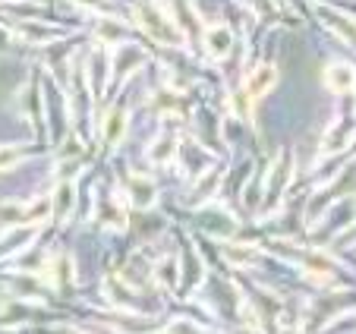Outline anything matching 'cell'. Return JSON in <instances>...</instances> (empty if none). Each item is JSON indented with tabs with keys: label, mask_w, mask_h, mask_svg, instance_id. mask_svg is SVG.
<instances>
[{
	"label": "cell",
	"mask_w": 356,
	"mask_h": 334,
	"mask_svg": "<svg viewBox=\"0 0 356 334\" xmlns=\"http://www.w3.org/2000/svg\"><path fill=\"white\" fill-rule=\"evenodd\" d=\"M275 82H277V70L271 67V63H262V67H256L243 79V95H246L249 101H256V98H262L265 92H271Z\"/></svg>",
	"instance_id": "obj_2"
},
{
	"label": "cell",
	"mask_w": 356,
	"mask_h": 334,
	"mask_svg": "<svg viewBox=\"0 0 356 334\" xmlns=\"http://www.w3.org/2000/svg\"><path fill=\"white\" fill-rule=\"evenodd\" d=\"M205 47H209L211 57H224L234 47V32L227 26H211L205 29Z\"/></svg>",
	"instance_id": "obj_4"
},
{
	"label": "cell",
	"mask_w": 356,
	"mask_h": 334,
	"mask_svg": "<svg viewBox=\"0 0 356 334\" xmlns=\"http://www.w3.org/2000/svg\"><path fill=\"white\" fill-rule=\"evenodd\" d=\"M129 199L139 208L155 205V186H152V180L148 177H129Z\"/></svg>",
	"instance_id": "obj_5"
},
{
	"label": "cell",
	"mask_w": 356,
	"mask_h": 334,
	"mask_svg": "<svg viewBox=\"0 0 356 334\" xmlns=\"http://www.w3.org/2000/svg\"><path fill=\"white\" fill-rule=\"evenodd\" d=\"M325 86L331 88V92H350V88L356 86V73L350 63H331L328 70H325Z\"/></svg>",
	"instance_id": "obj_3"
},
{
	"label": "cell",
	"mask_w": 356,
	"mask_h": 334,
	"mask_svg": "<svg viewBox=\"0 0 356 334\" xmlns=\"http://www.w3.org/2000/svg\"><path fill=\"white\" fill-rule=\"evenodd\" d=\"M325 22H328L343 41L356 45V19H347V16H337V13H331V10H325Z\"/></svg>",
	"instance_id": "obj_7"
},
{
	"label": "cell",
	"mask_w": 356,
	"mask_h": 334,
	"mask_svg": "<svg viewBox=\"0 0 356 334\" xmlns=\"http://www.w3.org/2000/svg\"><path fill=\"white\" fill-rule=\"evenodd\" d=\"M16 161H19V148H13V145H3V148H0V170L13 167Z\"/></svg>",
	"instance_id": "obj_11"
},
{
	"label": "cell",
	"mask_w": 356,
	"mask_h": 334,
	"mask_svg": "<svg viewBox=\"0 0 356 334\" xmlns=\"http://www.w3.org/2000/svg\"><path fill=\"white\" fill-rule=\"evenodd\" d=\"M174 152H177V142L164 139V142H158V145L152 148V161H168V158H174Z\"/></svg>",
	"instance_id": "obj_10"
},
{
	"label": "cell",
	"mask_w": 356,
	"mask_h": 334,
	"mask_svg": "<svg viewBox=\"0 0 356 334\" xmlns=\"http://www.w3.org/2000/svg\"><path fill=\"white\" fill-rule=\"evenodd\" d=\"M123 133H127V114L123 111H111L108 120H104V142L117 145L123 139Z\"/></svg>",
	"instance_id": "obj_6"
},
{
	"label": "cell",
	"mask_w": 356,
	"mask_h": 334,
	"mask_svg": "<svg viewBox=\"0 0 356 334\" xmlns=\"http://www.w3.org/2000/svg\"><path fill=\"white\" fill-rule=\"evenodd\" d=\"M76 3H82L88 10H108V0H76Z\"/></svg>",
	"instance_id": "obj_14"
},
{
	"label": "cell",
	"mask_w": 356,
	"mask_h": 334,
	"mask_svg": "<svg viewBox=\"0 0 356 334\" xmlns=\"http://www.w3.org/2000/svg\"><path fill=\"white\" fill-rule=\"evenodd\" d=\"M136 22H139L152 38L164 41V45H180L183 41L180 26L170 19V13L161 7V3H155V0H142V3H136Z\"/></svg>",
	"instance_id": "obj_1"
},
{
	"label": "cell",
	"mask_w": 356,
	"mask_h": 334,
	"mask_svg": "<svg viewBox=\"0 0 356 334\" xmlns=\"http://www.w3.org/2000/svg\"><path fill=\"white\" fill-rule=\"evenodd\" d=\"M218 177H221V174H215V170H209V174H205L199 183H195V193H199V196H209V189L218 183Z\"/></svg>",
	"instance_id": "obj_12"
},
{
	"label": "cell",
	"mask_w": 356,
	"mask_h": 334,
	"mask_svg": "<svg viewBox=\"0 0 356 334\" xmlns=\"http://www.w3.org/2000/svg\"><path fill=\"white\" fill-rule=\"evenodd\" d=\"M54 208L60 218H67L73 212V183H60L57 186V196H54Z\"/></svg>",
	"instance_id": "obj_9"
},
{
	"label": "cell",
	"mask_w": 356,
	"mask_h": 334,
	"mask_svg": "<svg viewBox=\"0 0 356 334\" xmlns=\"http://www.w3.org/2000/svg\"><path fill=\"white\" fill-rule=\"evenodd\" d=\"M123 35H127V26L117 22L114 16H104V19L98 22V38L101 41H123Z\"/></svg>",
	"instance_id": "obj_8"
},
{
	"label": "cell",
	"mask_w": 356,
	"mask_h": 334,
	"mask_svg": "<svg viewBox=\"0 0 356 334\" xmlns=\"http://www.w3.org/2000/svg\"><path fill=\"white\" fill-rule=\"evenodd\" d=\"M227 259H234V262H249V259H256V249H234V246H230L227 249Z\"/></svg>",
	"instance_id": "obj_13"
}]
</instances>
